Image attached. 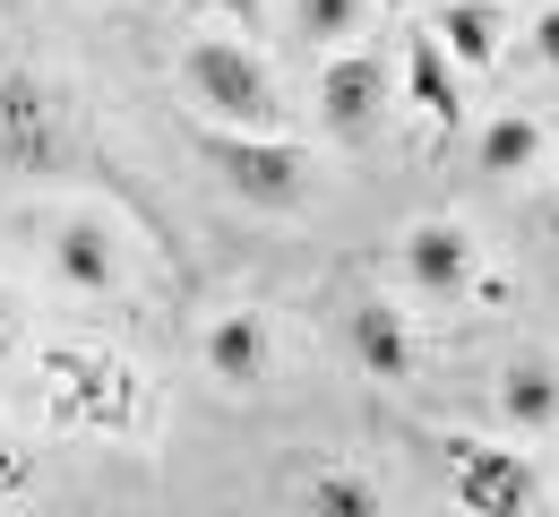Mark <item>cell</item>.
<instances>
[{
  "mask_svg": "<svg viewBox=\"0 0 559 517\" xmlns=\"http://www.w3.org/2000/svg\"><path fill=\"white\" fill-rule=\"evenodd\" d=\"M9 328H17V310H9V294H0V345H9Z\"/></svg>",
  "mask_w": 559,
  "mask_h": 517,
  "instance_id": "cell-18",
  "label": "cell"
},
{
  "mask_svg": "<svg viewBox=\"0 0 559 517\" xmlns=\"http://www.w3.org/2000/svg\"><path fill=\"white\" fill-rule=\"evenodd\" d=\"M181 78H190V95L207 104L224 130H267V121H276V78H267V61H259L250 44H233V35L190 44Z\"/></svg>",
  "mask_w": 559,
  "mask_h": 517,
  "instance_id": "cell-1",
  "label": "cell"
},
{
  "mask_svg": "<svg viewBox=\"0 0 559 517\" xmlns=\"http://www.w3.org/2000/svg\"><path fill=\"white\" fill-rule=\"evenodd\" d=\"M405 277H414L421 294H474V242H465V224H414L405 233Z\"/></svg>",
  "mask_w": 559,
  "mask_h": 517,
  "instance_id": "cell-5",
  "label": "cell"
},
{
  "mask_svg": "<svg viewBox=\"0 0 559 517\" xmlns=\"http://www.w3.org/2000/svg\"><path fill=\"white\" fill-rule=\"evenodd\" d=\"M534 155H543V130H534L525 113H499L483 130V173H525Z\"/></svg>",
  "mask_w": 559,
  "mask_h": 517,
  "instance_id": "cell-13",
  "label": "cell"
},
{
  "mask_svg": "<svg viewBox=\"0 0 559 517\" xmlns=\"http://www.w3.org/2000/svg\"><path fill=\"white\" fill-rule=\"evenodd\" d=\"M0 155L9 164H52L61 139H52V95L35 86V78H0Z\"/></svg>",
  "mask_w": 559,
  "mask_h": 517,
  "instance_id": "cell-6",
  "label": "cell"
},
{
  "mask_svg": "<svg viewBox=\"0 0 559 517\" xmlns=\"http://www.w3.org/2000/svg\"><path fill=\"white\" fill-rule=\"evenodd\" d=\"M388 9H405V0H388Z\"/></svg>",
  "mask_w": 559,
  "mask_h": 517,
  "instance_id": "cell-19",
  "label": "cell"
},
{
  "mask_svg": "<svg viewBox=\"0 0 559 517\" xmlns=\"http://www.w3.org/2000/svg\"><path fill=\"white\" fill-rule=\"evenodd\" d=\"M379 95H388V78L370 52H336L328 78H319V121L336 130V139H370L379 130Z\"/></svg>",
  "mask_w": 559,
  "mask_h": 517,
  "instance_id": "cell-4",
  "label": "cell"
},
{
  "mask_svg": "<svg viewBox=\"0 0 559 517\" xmlns=\"http://www.w3.org/2000/svg\"><path fill=\"white\" fill-rule=\"evenodd\" d=\"M293 9H301L310 44H345L353 26H361V0H293Z\"/></svg>",
  "mask_w": 559,
  "mask_h": 517,
  "instance_id": "cell-15",
  "label": "cell"
},
{
  "mask_svg": "<svg viewBox=\"0 0 559 517\" xmlns=\"http://www.w3.org/2000/svg\"><path fill=\"white\" fill-rule=\"evenodd\" d=\"M353 354L379 371V379H405V371H414V328H405V310H396V302H361V310H353Z\"/></svg>",
  "mask_w": 559,
  "mask_h": 517,
  "instance_id": "cell-8",
  "label": "cell"
},
{
  "mask_svg": "<svg viewBox=\"0 0 559 517\" xmlns=\"http://www.w3.org/2000/svg\"><path fill=\"white\" fill-rule=\"evenodd\" d=\"M448 483L474 517H525L534 509V466L516 448H483V440H456L448 448Z\"/></svg>",
  "mask_w": 559,
  "mask_h": 517,
  "instance_id": "cell-3",
  "label": "cell"
},
{
  "mask_svg": "<svg viewBox=\"0 0 559 517\" xmlns=\"http://www.w3.org/2000/svg\"><path fill=\"white\" fill-rule=\"evenodd\" d=\"M439 52H448V61H490V52H499V9H490V0H448Z\"/></svg>",
  "mask_w": 559,
  "mask_h": 517,
  "instance_id": "cell-12",
  "label": "cell"
},
{
  "mask_svg": "<svg viewBox=\"0 0 559 517\" xmlns=\"http://www.w3.org/2000/svg\"><path fill=\"white\" fill-rule=\"evenodd\" d=\"M52 268H61V285H78V294H112L121 285V250H112V233L95 216H78L52 233Z\"/></svg>",
  "mask_w": 559,
  "mask_h": 517,
  "instance_id": "cell-7",
  "label": "cell"
},
{
  "mask_svg": "<svg viewBox=\"0 0 559 517\" xmlns=\"http://www.w3.org/2000/svg\"><path fill=\"white\" fill-rule=\"evenodd\" d=\"M534 52L559 70V9H543V17H534Z\"/></svg>",
  "mask_w": 559,
  "mask_h": 517,
  "instance_id": "cell-16",
  "label": "cell"
},
{
  "mask_svg": "<svg viewBox=\"0 0 559 517\" xmlns=\"http://www.w3.org/2000/svg\"><path fill=\"white\" fill-rule=\"evenodd\" d=\"M199 155L215 164V181L241 190L250 208H301V190H310V155L284 148V139H259V130H215Z\"/></svg>",
  "mask_w": 559,
  "mask_h": 517,
  "instance_id": "cell-2",
  "label": "cell"
},
{
  "mask_svg": "<svg viewBox=\"0 0 559 517\" xmlns=\"http://www.w3.org/2000/svg\"><path fill=\"white\" fill-rule=\"evenodd\" d=\"M499 406H508L516 432H551L559 423V371L543 363V354H516L508 379H499Z\"/></svg>",
  "mask_w": 559,
  "mask_h": 517,
  "instance_id": "cell-9",
  "label": "cell"
},
{
  "mask_svg": "<svg viewBox=\"0 0 559 517\" xmlns=\"http://www.w3.org/2000/svg\"><path fill=\"white\" fill-rule=\"evenodd\" d=\"M207 371L215 379H241V388L267 379V328H259L250 310H224V319L207 328Z\"/></svg>",
  "mask_w": 559,
  "mask_h": 517,
  "instance_id": "cell-10",
  "label": "cell"
},
{
  "mask_svg": "<svg viewBox=\"0 0 559 517\" xmlns=\"http://www.w3.org/2000/svg\"><path fill=\"white\" fill-rule=\"evenodd\" d=\"M207 9H224V17H259V0H207Z\"/></svg>",
  "mask_w": 559,
  "mask_h": 517,
  "instance_id": "cell-17",
  "label": "cell"
},
{
  "mask_svg": "<svg viewBox=\"0 0 559 517\" xmlns=\"http://www.w3.org/2000/svg\"><path fill=\"white\" fill-rule=\"evenodd\" d=\"M310 517H379V492L361 474H310Z\"/></svg>",
  "mask_w": 559,
  "mask_h": 517,
  "instance_id": "cell-14",
  "label": "cell"
},
{
  "mask_svg": "<svg viewBox=\"0 0 559 517\" xmlns=\"http://www.w3.org/2000/svg\"><path fill=\"white\" fill-rule=\"evenodd\" d=\"M405 95H414L430 121H456V113H465V86H456V61L439 52V35H414V52H405Z\"/></svg>",
  "mask_w": 559,
  "mask_h": 517,
  "instance_id": "cell-11",
  "label": "cell"
}]
</instances>
